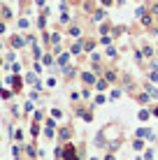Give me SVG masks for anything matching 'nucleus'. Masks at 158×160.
<instances>
[{
    "label": "nucleus",
    "mask_w": 158,
    "mask_h": 160,
    "mask_svg": "<svg viewBox=\"0 0 158 160\" xmlns=\"http://www.w3.org/2000/svg\"><path fill=\"white\" fill-rule=\"evenodd\" d=\"M156 116H158V107H156Z\"/></svg>",
    "instance_id": "20e7f679"
},
{
    "label": "nucleus",
    "mask_w": 158,
    "mask_h": 160,
    "mask_svg": "<svg viewBox=\"0 0 158 160\" xmlns=\"http://www.w3.org/2000/svg\"><path fill=\"white\" fill-rule=\"evenodd\" d=\"M65 160H77V151H74V146L65 148Z\"/></svg>",
    "instance_id": "f257e3e1"
},
{
    "label": "nucleus",
    "mask_w": 158,
    "mask_h": 160,
    "mask_svg": "<svg viewBox=\"0 0 158 160\" xmlns=\"http://www.w3.org/2000/svg\"><path fill=\"white\" fill-rule=\"evenodd\" d=\"M84 81H86V84H93V74L86 72V74H84Z\"/></svg>",
    "instance_id": "f03ea898"
},
{
    "label": "nucleus",
    "mask_w": 158,
    "mask_h": 160,
    "mask_svg": "<svg viewBox=\"0 0 158 160\" xmlns=\"http://www.w3.org/2000/svg\"><path fill=\"white\" fill-rule=\"evenodd\" d=\"M154 14H158V5H156V7H154Z\"/></svg>",
    "instance_id": "7ed1b4c3"
}]
</instances>
